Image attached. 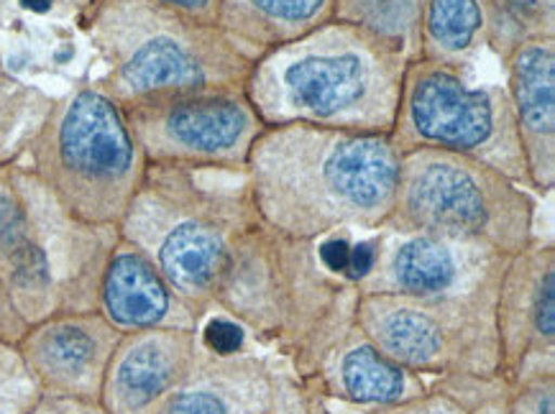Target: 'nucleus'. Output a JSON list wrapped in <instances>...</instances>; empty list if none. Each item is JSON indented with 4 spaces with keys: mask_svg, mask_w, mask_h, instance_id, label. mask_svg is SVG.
<instances>
[{
    "mask_svg": "<svg viewBox=\"0 0 555 414\" xmlns=\"http://www.w3.org/2000/svg\"><path fill=\"white\" fill-rule=\"evenodd\" d=\"M402 154L389 133L315 126H267L246 161L259 218L297 241L359 228L379 231L391 216Z\"/></svg>",
    "mask_w": 555,
    "mask_h": 414,
    "instance_id": "f257e3e1",
    "label": "nucleus"
},
{
    "mask_svg": "<svg viewBox=\"0 0 555 414\" xmlns=\"http://www.w3.org/2000/svg\"><path fill=\"white\" fill-rule=\"evenodd\" d=\"M408 60L351 24L325 21L256 56L244 92L264 126L389 133Z\"/></svg>",
    "mask_w": 555,
    "mask_h": 414,
    "instance_id": "f03ea898",
    "label": "nucleus"
},
{
    "mask_svg": "<svg viewBox=\"0 0 555 414\" xmlns=\"http://www.w3.org/2000/svg\"><path fill=\"white\" fill-rule=\"evenodd\" d=\"M75 21L105 64L95 85L118 105L244 88L256 62L220 26L192 24L154 0H77Z\"/></svg>",
    "mask_w": 555,
    "mask_h": 414,
    "instance_id": "7ed1b4c3",
    "label": "nucleus"
},
{
    "mask_svg": "<svg viewBox=\"0 0 555 414\" xmlns=\"http://www.w3.org/2000/svg\"><path fill=\"white\" fill-rule=\"evenodd\" d=\"M118 228L69 216L24 161L0 169V284L26 325L98 310Z\"/></svg>",
    "mask_w": 555,
    "mask_h": 414,
    "instance_id": "20e7f679",
    "label": "nucleus"
},
{
    "mask_svg": "<svg viewBox=\"0 0 555 414\" xmlns=\"http://www.w3.org/2000/svg\"><path fill=\"white\" fill-rule=\"evenodd\" d=\"M251 210L246 177L149 164L118 235L137 246L197 320L216 305L228 244Z\"/></svg>",
    "mask_w": 555,
    "mask_h": 414,
    "instance_id": "39448f33",
    "label": "nucleus"
},
{
    "mask_svg": "<svg viewBox=\"0 0 555 414\" xmlns=\"http://www.w3.org/2000/svg\"><path fill=\"white\" fill-rule=\"evenodd\" d=\"M21 161L69 216L113 228L124 220L149 169L124 108L95 82L54 98Z\"/></svg>",
    "mask_w": 555,
    "mask_h": 414,
    "instance_id": "423d86ee",
    "label": "nucleus"
},
{
    "mask_svg": "<svg viewBox=\"0 0 555 414\" xmlns=\"http://www.w3.org/2000/svg\"><path fill=\"white\" fill-rule=\"evenodd\" d=\"M382 228L479 241L512 256L535 241V199L502 171L459 154H402L395 207Z\"/></svg>",
    "mask_w": 555,
    "mask_h": 414,
    "instance_id": "0eeeda50",
    "label": "nucleus"
},
{
    "mask_svg": "<svg viewBox=\"0 0 555 414\" xmlns=\"http://www.w3.org/2000/svg\"><path fill=\"white\" fill-rule=\"evenodd\" d=\"M389 139L400 154L417 148L459 154L528 187L507 90L502 85H472L464 69L428 60L408 62Z\"/></svg>",
    "mask_w": 555,
    "mask_h": 414,
    "instance_id": "6e6552de",
    "label": "nucleus"
},
{
    "mask_svg": "<svg viewBox=\"0 0 555 414\" xmlns=\"http://www.w3.org/2000/svg\"><path fill=\"white\" fill-rule=\"evenodd\" d=\"M496 284L455 297L361 295L356 325L391 361L415 374H500Z\"/></svg>",
    "mask_w": 555,
    "mask_h": 414,
    "instance_id": "1a4fd4ad",
    "label": "nucleus"
},
{
    "mask_svg": "<svg viewBox=\"0 0 555 414\" xmlns=\"http://www.w3.org/2000/svg\"><path fill=\"white\" fill-rule=\"evenodd\" d=\"M120 108L146 161L159 167L241 174L267 128L244 88L175 92Z\"/></svg>",
    "mask_w": 555,
    "mask_h": 414,
    "instance_id": "9d476101",
    "label": "nucleus"
},
{
    "mask_svg": "<svg viewBox=\"0 0 555 414\" xmlns=\"http://www.w3.org/2000/svg\"><path fill=\"white\" fill-rule=\"evenodd\" d=\"M507 256L479 241L379 228L359 295L455 297L500 282Z\"/></svg>",
    "mask_w": 555,
    "mask_h": 414,
    "instance_id": "9b49d317",
    "label": "nucleus"
},
{
    "mask_svg": "<svg viewBox=\"0 0 555 414\" xmlns=\"http://www.w3.org/2000/svg\"><path fill=\"white\" fill-rule=\"evenodd\" d=\"M500 374L509 387L553 376L555 248L532 241L507 256L494 297Z\"/></svg>",
    "mask_w": 555,
    "mask_h": 414,
    "instance_id": "f8f14e48",
    "label": "nucleus"
},
{
    "mask_svg": "<svg viewBox=\"0 0 555 414\" xmlns=\"http://www.w3.org/2000/svg\"><path fill=\"white\" fill-rule=\"evenodd\" d=\"M120 335L98 310L62 312L28 325L16 346L41 394L98 402Z\"/></svg>",
    "mask_w": 555,
    "mask_h": 414,
    "instance_id": "ddd939ff",
    "label": "nucleus"
},
{
    "mask_svg": "<svg viewBox=\"0 0 555 414\" xmlns=\"http://www.w3.org/2000/svg\"><path fill=\"white\" fill-rule=\"evenodd\" d=\"M201 351L197 331L159 327L120 335L98 402L108 414H156Z\"/></svg>",
    "mask_w": 555,
    "mask_h": 414,
    "instance_id": "4468645a",
    "label": "nucleus"
},
{
    "mask_svg": "<svg viewBox=\"0 0 555 414\" xmlns=\"http://www.w3.org/2000/svg\"><path fill=\"white\" fill-rule=\"evenodd\" d=\"M507 90L522 144L528 187L540 195L555 190V39L519 44L507 60Z\"/></svg>",
    "mask_w": 555,
    "mask_h": 414,
    "instance_id": "2eb2a0df",
    "label": "nucleus"
},
{
    "mask_svg": "<svg viewBox=\"0 0 555 414\" xmlns=\"http://www.w3.org/2000/svg\"><path fill=\"white\" fill-rule=\"evenodd\" d=\"M98 312L124 335L159 327L197 331V315L190 305L169 287L162 271L120 235L105 263Z\"/></svg>",
    "mask_w": 555,
    "mask_h": 414,
    "instance_id": "dca6fc26",
    "label": "nucleus"
},
{
    "mask_svg": "<svg viewBox=\"0 0 555 414\" xmlns=\"http://www.w3.org/2000/svg\"><path fill=\"white\" fill-rule=\"evenodd\" d=\"M276 376L256 355L203 353L156 414H267Z\"/></svg>",
    "mask_w": 555,
    "mask_h": 414,
    "instance_id": "f3484780",
    "label": "nucleus"
},
{
    "mask_svg": "<svg viewBox=\"0 0 555 414\" xmlns=\"http://www.w3.org/2000/svg\"><path fill=\"white\" fill-rule=\"evenodd\" d=\"M315 371H323L331 394L361 406L400 404L428 391L420 374L382 353L356 323L333 342Z\"/></svg>",
    "mask_w": 555,
    "mask_h": 414,
    "instance_id": "a211bd4d",
    "label": "nucleus"
},
{
    "mask_svg": "<svg viewBox=\"0 0 555 414\" xmlns=\"http://www.w3.org/2000/svg\"><path fill=\"white\" fill-rule=\"evenodd\" d=\"M333 18V0H223L220 28L254 60Z\"/></svg>",
    "mask_w": 555,
    "mask_h": 414,
    "instance_id": "6ab92c4d",
    "label": "nucleus"
},
{
    "mask_svg": "<svg viewBox=\"0 0 555 414\" xmlns=\"http://www.w3.org/2000/svg\"><path fill=\"white\" fill-rule=\"evenodd\" d=\"M487 0H423L420 9V60L468 73L487 49Z\"/></svg>",
    "mask_w": 555,
    "mask_h": 414,
    "instance_id": "aec40b11",
    "label": "nucleus"
},
{
    "mask_svg": "<svg viewBox=\"0 0 555 414\" xmlns=\"http://www.w3.org/2000/svg\"><path fill=\"white\" fill-rule=\"evenodd\" d=\"M420 9L423 0H333V21L361 28L415 62L420 60Z\"/></svg>",
    "mask_w": 555,
    "mask_h": 414,
    "instance_id": "412c9836",
    "label": "nucleus"
},
{
    "mask_svg": "<svg viewBox=\"0 0 555 414\" xmlns=\"http://www.w3.org/2000/svg\"><path fill=\"white\" fill-rule=\"evenodd\" d=\"M52 105L54 98L37 85L0 69V169L24 159Z\"/></svg>",
    "mask_w": 555,
    "mask_h": 414,
    "instance_id": "4be33fe9",
    "label": "nucleus"
},
{
    "mask_svg": "<svg viewBox=\"0 0 555 414\" xmlns=\"http://www.w3.org/2000/svg\"><path fill=\"white\" fill-rule=\"evenodd\" d=\"M487 49L502 62L525 41L555 39V0H487Z\"/></svg>",
    "mask_w": 555,
    "mask_h": 414,
    "instance_id": "5701e85b",
    "label": "nucleus"
},
{
    "mask_svg": "<svg viewBox=\"0 0 555 414\" xmlns=\"http://www.w3.org/2000/svg\"><path fill=\"white\" fill-rule=\"evenodd\" d=\"M41 397L16 342L0 340V414H26Z\"/></svg>",
    "mask_w": 555,
    "mask_h": 414,
    "instance_id": "b1692460",
    "label": "nucleus"
},
{
    "mask_svg": "<svg viewBox=\"0 0 555 414\" xmlns=\"http://www.w3.org/2000/svg\"><path fill=\"white\" fill-rule=\"evenodd\" d=\"M376 414H468V406L455 391H425L408 402L376 406Z\"/></svg>",
    "mask_w": 555,
    "mask_h": 414,
    "instance_id": "393cba45",
    "label": "nucleus"
},
{
    "mask_svg": "<svg viewBox=\"0 0 555 414\" xmlns=\"http://www.w3.org/2000/svg\"><path fill=\"white\" fill-rule=\"evenodd\" d=\"M509 414H555L553 376L538 381L517 384L507 406Z\"/></svg>",
    "mask_w": 555,
    "mask_h": 414,
    "instance_id": "a878e982",
    "label": "nucleus"
},
{
    "mask_svg": "<svg viewBox=\"0 0 555 414\" xmlns=\"http://www.w3.org/2000/svg\"><path fill=\"white\" fill-rule=\"evenodd\" d=\"M162 9L177 13V16L192 21L201 26H220V9L223 0H154Z\"/></svg>",
    "mask_w": 555,
    "mask_h": 414,
    "instance_id": "bb28decb",
    "label": "nucleus"
},
{
    "mask_svg": "<svg viewBox=\"0 0 555 414\" xmlns=\"http://www.w3.org/2000/svg\"><path fill=\"white\" fill-rule=\"evenodd\" d=\"M26 414H108V412L103 410L101 402H90V399L41 394Z\"/></svg>",
    "mask_w": 555,
    "mask_h": 414,
    "instance_id": "cd10ccee",
    "label": "nucleus"
},
{
    "mask_svg": "<svg viewBox=\"0 0 555 414\" xmlns=\"http://www.w3.org/2000/svg\"><path fill=\"white\" fill-rule=\"evenodd\" d=\"M241 342H244V331H241V325L231 323V320H212L208 331H205V348H208L210 353H238Z\"/></svg>",
    "mask_w": 555,
    "mask_h": 414,
    "instance_id": "c85d7f7f",
    "label": "nucleus"
},
{
    "mask_svg": "<svg viewBox=\"0 0 555 414\" xmlns=\"http://www.w3.org/2000/svg\"><path fill=\"white\" fill-rule=\"evenodd\" d=\"M26 323L24 318L18 315V310L13 307L11 297L5 295L3 284H0V340H9V342H18L21 335L26 333Z\"/></svg>",
    "mask_w": 555,
    "mask_h": 414,
    "instance_id": "c756f323",
    "label": "nucleus"
},
{
    "mask_svg": "<svg viewBox=\"0 0 555 414\" xmlns=\"http://www.w3.org/2000/svg\"><path fill=\"white\" fill-rule=\"evenodd\" d=\"M3 3H5V0H0V13H3Z\"/></svg>",
    "mask_w": 555,
    "mask_h": 414,
    "instance_id": "7c9ffc66",
    "label": "nucleus"
},
{
    "mask_svg": "<svg viewBox=\"0 0 555 414\" xmlns=\"http://www.w3.org/2000/svg\"><path fill=\"white\" fill-rule=\"evenodd\" d=\"M0 69H3V62H0Z\"/></svg>",
    "mask_w": 555,
    "mask_h": 414,
    "instance_id": "2f4dec72",
    "label": "nucleus"
}]
</instances>
